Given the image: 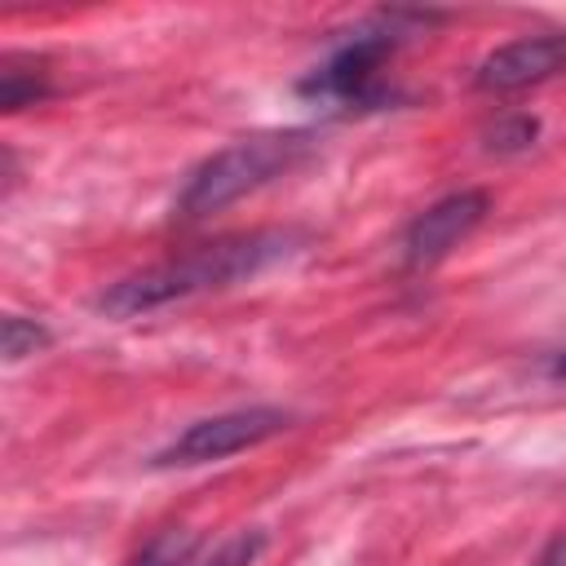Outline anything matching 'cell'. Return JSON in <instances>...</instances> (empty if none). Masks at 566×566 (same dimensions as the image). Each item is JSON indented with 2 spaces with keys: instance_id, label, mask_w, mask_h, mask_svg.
Here are the masks:
<instances>
[{
  "instance_id": "obj_7",
  "label": "cell",
  "mask_w": 566,
  "mask_h": 566,
  "mask_svg": "<svg viewBox=\"0 0 566 566\" xmlns=\"http://www.w3.org/2000/svg\"><path fill=\"white\" fill-rule=\"evenodd\" d=\"M40 97H49V71H44V62L9 53L0 62V106L4 111H22V106H35Z\"/></svg>"
},
{
  "instance_id": "obj_9",
  "label": "cell",
  "mask_w": 566,
  "mask_h": 566,
  "mask_svg": "<svg viewBox=\"0 0 566 566\" xmlns=\"http://www.w3.org/2000/svg\"><path fill=\"white\" fill-rule=\"evenodd\" d=\"M535 137H539V124H535L531 115H504V119H495V124L486 128V150H495V155H517V150L535 146Z\"/></svg>"
},
{
  "instance_id": "obj_3",
  "label": "cell",
  "mask_w": 566,
  "mask_h": 566,
  "mask_svg": "<svg viewBox=\"0 0 566 566\" xmlns=\"http://www.w3.org/2000/svg\"><path fill=\"white\" fill-rule=\"evenodd\" d=\"M398 22H407V13H394L389 22L363 27L358 35H349V40L301 84V93L323 97V102H340V106H349V111H354V106H358V111L385 106L389 93H385V84H380V66H385V57L398 49V40H402Z\"/></svg>"
},
{
  "instance_id": "obj_1",
  "label": "cell",
  "mask_w": 566,
  "mask_h": 566,
  "mask_svg": "<svg viewBox=\"0 0 566 566\" xmlns=\"http://www.w3.org/2000/svg\"><path fill=\"white\" fill-rule=\"evenodd\" d=\"M301 243V234L292 230H248V234H226L212 239L195 252H181L172 261H159L150 270H137L119 283H111L97 296V310L111 318H133L146 310H159L168 301H186L199 292H217L230 283H243L252 274H261L265 265L292 256Z\"/></svg>"
},
{
  "instance_id": "obj_10",
  "label": "cell",
  "mask_w": 566,
  "mask_h": 566,
  "mask_svg": "<svg viewBox=\"0 0 566 566\" xmlns=\"http://www.w3.org/2000/svg\"><path fill=\"white\" fill-rule=\"evenodd\" d=\"M0 336H4V358L9 363H22V358H31L35 349L49 345V327L35 323V318H22V314H9L4 327H0Z\"/></svg>"
},
{
  "instance_id": "obj_5",
  "label": "cell",
  "mask_w": 566,
  "mask_h": 566,
  "mask_svg": "<svg viewBox=\"0 0 566 566\" xmlns=\"http://www.w3.org/2000/svg\"><path fill=\"white\" fill-rule=\"evenodd\" d=\"M557 71H566V31L517 35V40L491 49L478 62L473 88H482V93H517V88L553 80Z\"/></svg>"
},
{
  "instance_id": "obj_11",
  "label": "cell",
  "mask_w": 566,
  "mask_h": 566,
  "mask_svg": "<svg viewBox=\"0 0 566 566\" xmlns=\"http://www.w3.org/2000/svg\"><path fill=\"white\" fill-rule=\"evenodd\" d=\"M553 376H557V380H566V349L557 354V363H553Z\"/></svg>"
},
{
  "instance_id": "obj_4",
  "label": "cell",
  "mask_w": 566,
  "mask_h": 566,
  "mask_svg": "<svg viewBox=\"0 0 566 566\" xmlns=\"http://www.w3.org/2000/svg\"><path fill=\"white\" fill-rule=\"evenodd\" d=\"M292 424L287 411L279 407H239V411H221V416H203L195 424H186L164 451H155V469H186V464H212L226 455H239L274 433H283Z\"/></svg>"
},
{
  "instance_id": "obj_6",
  "label": "cell",
  "mask_w": 566,
  "mask_h": 566,
  "mask_svg": "<svg viewBox=\"0 0 566 566\" xmlns=\"http://www.w3.org/2000/svg\"><path fill=\"white\" fill-rule=\"evenodd\" d=\"M491 199L482 190H455L438 203H429L411 226H407V239H402V256L411 270H424L433 261H442L460 239H469L482 217H486Z\"/></svg>"
},
{
  "instance_id": "obj_8",
  "label": "cell",
  "mask_w": 566,
  "mask_h": 566,
  "mask_svg": "<svg viewBox=\"0 0 566 566\" xmlns=\"http://www.w3.org/2000/svg\"><path fill=\"white\" fill-rule=\"evenodd\" d=\"M195 548H199V535L186 526H172V531H159L155 539H146L128 566H190Z\"/></svg>"
},
{
  "instance_id": "obj_2",
  "label": "cell",
  "mask_w": 566,
  "mask_h": 566,
  "mask_svg": "<svg viewBox=\"0 0 566 566\" xmlns=\"http://www.w3.org/2000/svg\"><path fill=\"white\" fill-rule=\"evenodd\" d=\"M314 150V133L305 128H283V133H256V137H239L226 150L208 155L181 186L172 212L181 221H199L208 212L230 208L234 199L261 190L265 181L292 172L305 155Z\"/></svg>"
}]
</instances>
